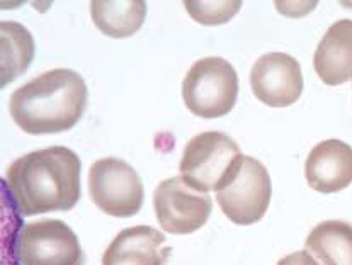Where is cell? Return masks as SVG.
<instances>
[{
	"label": "cell",
	"mask_w": 352,
	"mask_h": 265,
	"mask_svg": "<svg viewBox=\"0 0 352 265\" xmlns=\"http://www.w3.org/2000/svg\"><path fill=\"white\" fill-rule=\"evenodd\" d=\"M3 184L23 216L70 211L80 199V159L67 146L31 152L10 163Z\"/></svg>",
	"instance_id": "6da1fadb"
},
{
	"label": "cell",
	"mask_w": 352,
	"mask_h": 265,
	"mask_svg": "<svg viewBox=\"0 0 352 265\" xmlns=\"http://www.w3.org/2000/svg\"><path fill=\"white\" fill-rule=\"evenodd\" d=\"M87 85L80 73L55 68L12 92L14 123L28 135H53L72 130L87 107Z\"/></svg>",
	"instance_id": "7a4b0ae2"
},
{
	"label": "cell",
	"mask_w": 352,
	"mask_h": 265,
	"mask_svg": "<svg viewBox=\"0 0 352 265\" xmlns=\"http://www.w3.org/2000/svg\"><path fill=\"white\" fill-rule=\"evenodd\" d=\"M242 159L239 145L230 136L220 131H204L189 139L179 170L196 191L220 192L235 177Z\"/></svg>",
	"instance_id": "3957f363"
},
{
	"label": "cell",
	"mask_w": 352,
	"mask_h": 265,
	"mask_svg": "<svg viewBox=\"0 0 352 265\" xmlns=\"http://www.w3.org/2000/svg\"><path fill=\"white\" fill-rule=\"evenodd\" d=\"M239 97V75L220 56L197 60L182 82V99L194 116L204 119L226 116Z\"/></svg>",
	"instance_id": "277c9868"
},
{
	"label": "cell",
	"mask_w": 352,
	"mask_h": 265,
	"mask_svg": "<svg viewBox=\"0 0 352 265\" xmlns=\"http://www.w3.org/2000/svg\"><path fill=\"white\" fill-rule=\"evenodd\" d=\"M89 192L102 213L114 218L135 216L143 206V182L128 162L100 159L89 170Z\"/></svg>",
	"instance_id": "5b68a950"
},
{
	"label": "cell",
	"mask_w": 352,
	"mask_h": 265,
	"mask_svg": "<svg viewBox=\"0 0 352 265\" xmlns=\"http://www.w3.org/2000/svg\"><path fill=\"white\" fill-rule=\"evenodd\" d=\"M271 196L267 168L254 157L243 155L239 172L223 191L217 192V200L232 223L247 227L264 218Z\"/></svg>",
	"instance_id": "8992f818"
},
{
	"label": "cell",
	"mask_w": 352,
	"mask_h": 265,
	"mask_svg": "<svg viewBox=\"0 0 352 265\" xmlns=\"http://www.w3.org/2000/svg\"><path fill=\"white\" fill-rule=\"evenodd\" d=\"M17 259L23 265H84L74 230L62 220L32 221L21 228Z\"/></svg>",
	"instance_id": "52a82bcc"
},
{
	"label": "cell",
	"mask_w": 352,
	"mask_h": 265,
	"mask_svg": "<svg viewBox=\"0 0 352 265\" xmlns=\"http://www.w3.org/2000/svg\"><path fill=\"white\" fill-rule=\"evenodd\" d=\"M153 207L162 230L170 235H189L210 220L213 200L206 192L191 187L182 177L162 181L153 192Z\"/></svg>",
	"instance_id": "ba28073f"
},
{
	"label": "cell",
	"mask_w": 352,
	"mask_h": 265,
	"mask_svg": "<svg viewBox=\"0 0 352 265\" xmlns=\"http://www.w3.org/2000/svg\"><path fill=\"white\" fill-rule=\"evenodd\" d=\"M250 87L254 95L265 106L288 107L303 92L300 63L288 53L262 55L250 71Z\"/></svg>",
	"instance_id": "9c48e42d"
},
{
	"label": "cell",
	"mask_w": 352,
	"mask_h": 265,
	"mask_svg": "<svg viewBox=\"0 0 352 265\" xmlns=\"http://www.w3.org/2000/svg\"><path fill=\"white\" fill-rule=\"evenodd\" d=\"M307 182L320 194H333L352 184V146L325 139L314 146L305 163Z\"/></svg>",
	"instance_id": "30bf717a"
},
{
	"label": "cell",
	"mask_w": 352,
	"mask_h": 265,
	"mask_svg": "<svg viewBox=\"0 0 352 265\" xmlns=\"http://www.w3.org/2000/svg\"><path fill=\"white\" fill-rule=\"evenodd\" d=\"M170 255L165 235L152 227L121 230L102 255V265H164Z\"/></svg>",
	"instance_id": "8fae6325"
},
{
	"label": "cell",
	"mask_w": 352,
	"mask_h": 265,
	"mask_svg": "<svg viewBox=\"0 0 352 265\" xmlns=\"http://www.w3.org/2000/svg\"><path fill=\"white\" fill-rule=\"evenodd\" d=\"M314 67L325 85L346 84L352 78V21L333 23L323 34L314 56Z\"/></svg>",
	"instance_id": "7c38bea8"
},
{
	"label": "cell",
	"mask_w": 352,
	"mask_h": 265,
	"mask_svg": "<svg viewBox=\"0 0 352 265\" xmlns=\"http://www.w3.org/2000/svg\"><path fill=\"white\" fill-rule=\"evenodd\" d=\"M92 21L100 33L109 38H129L136 34L145 23L146 2L129 0V2H111L94 0L91 2Z\"/></svg>",
	"instance_id": "4fadbf2b"
},
{
	"label": "cell",
	"mask_w": 352,
	"mask_h": 265,
	"mask_svg": "<svg viewBox=\"0 0 352 265\" xmlns=\"http://www.w3.org/2000/svg\"><path fill=\"white\" fill-rule=\"evenodd\" d=\"M307 250L323 265H352V224L322 221L307 236Z\"/></svg>",
	"instance_id": "5bb4252c"
},
{
	"label": "cell",
	"mask_w": 352,
	"mask_h": 265,
	"mask_svg": "<svg viewBox=\"0 0 352 265\" xmlns=\"http://www.w3.org/2000/svg\"><path fill=\"white\" fill-rule=\"evenodd\" d=\"M34 58V39L30 31L14 21L0 24V71L2 87L21 77Z\"/></svg>",
	"instance_id": "9a60e30c"
},
{
	"label": "cell",
	"mask_w": 352,
	"mask_h": 265,
	"mask_svg": "<svg viewBox=\"0 0 352 265\" xmlns=\"http://www.w3.org/2000/svg\"><path fill=\"white\" fill-rule=\"evenodd\" d=\"M186 10L196 23L204 26H218V24L228 23L239 12L242 2L240 0H226V2H196V0H186Z\"/></svg>",
	"instance_id": "2e32d148"
},
{
	"label": "cell",
	"mask_w": 352,
	"mask_h": 265,
	"mask_svg": "<svg viewBox=\"0 0 352 265\" xmlns=\"http://www.w3.org/2000/svg\"><path fill=\"white\" fill-rule=\"evenodd\" d=\"M278 265H318V262L308 250H298V252L283 257Z\"/></svg>",
	"instance_id": "e0dca14e"
}]
</instances>
